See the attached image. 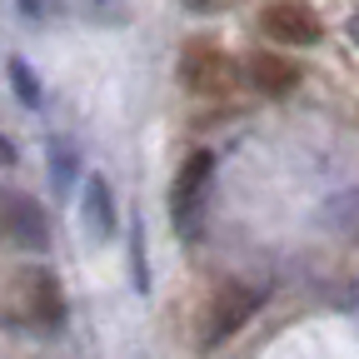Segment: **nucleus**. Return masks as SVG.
<instances>
[{"label":"nucleus","mask_w":359,"mask_h":359,"mask_svg":"<svg viewBox=\"0 0 359 359\" xmlns=\"http://www.w3.org/2000/svg\"><path fill=\"white\" fill-rule=\"evenodd\" d=\"M15 309L25 314L30 325H40V330H60L65 325L60 280L50 275V269H20V280H15Z\"/></svg>","instance_id":"4"},{"label":"nucleus","mask_w":359,"mask_h":359,"mask_svg":"<svg viewBox=\"0 0 359 359\" xmlns=\"http://www.w3.org/2000/svg\"><path fill=\"white\" fill-rule=\"evenodd\" d=\"M80 224H85L90 245H110V240H115V195H110V185H105V175H85Z\"/></svg>","instance_id":"7"},{"label":"nucleus","mask_w":359,"mask_h":359,"mask_svg":"<svg viewBox=\"0 0 359 359\" xmlns=\"http://www.w3.org/2000/svg\"><path fill=\"white\" fill-rule=\"evenodd\" d=\"M180 85L200 100H224L240 85V65L219 45H185L180 50Z\"/></svg>","instance_id":"2"},{"label":"nucleus","mask_w":359,"mask_h":359,"mask_svg":"<svg viewBox=\"0 0 359 359\" xmlns=\"http://www.w3.org/2000/svg\"><path fill=\"white\" fill-rule=\"evenodd\" d=\"M259 35L275 40V45H320L325 25L309 6H299V0H275V6L259 11Z\"/></svg>","instance_id":"5"},{"label":"nucleus","mask_w":359,"mask_h":359,"mask_svg":"<svg viewBox=\"0 0 359 359\" xmlns=\"http://www.w3.org/2000/svg\"><path fill=\"white\" fill-rule=\"evenodd\" d=\"M210 180H215V155L210 150H190L185 165L175 170V180H170V224H175L180 240H200Z\"/></svg>","instance_id":"1"},{"label":"nucleus","mask_w":359,"mask_h":359,"mask_svg":"<svg viewBox=\"0 0 359 359\" xmlns=\"http://www.w3.org/2000/svg\"><path fill=\"white\" fill-rule=\"evenodd\" d=\"M245 75H250V85L259 90V95H290L304 70H299L290 55H280V50H255V55L245 60Z\"/></svg>","instance_id":"8"},{"label":"nucleus","mask_w":359,"mask_h":359,"mask_svg":"<svg viewBox=\"0 0 359 359\" xmlns=\"http://www.w3.org/2000/svg\"><path fill=\"white\" fill-rule=\"evenodd\" d=\"M180 6H185L190 15H219V11H230L235 0H180Z\"/></svg>","instance_id":"10"},{"label":"nucleus","mask_w":359,"mask_h":359,"mask_svg":"<svg viewBox=\"0 0 359 359\" xmlns=\"http://www.w3.org/2000/svg\"><path fill=\"white\" fill-rule=\"evenodd\" d=\"M0 240L15 250H45L50 245V215L25 190H0Z\"/></svg>","instance_id":"3"},{"label":"nucleus","mask_w":359,"mask_h":359,"mask_svg":"<svg viewBox=\"0 0 359 359\" xmlns=\"http://www.w3.org/2000/svg\"><path fill=\"white\" fill-rule=\"evenodd\" d=\"M15 165V145L6 140V135H0V170H11Z\"/></svg>","instance_id":"12"},{"label":"nucleus","mask_w":359,"mask_h":359,"mask_svg":"<svg viewBox=\"0 0 359 359\" xmlns=\"http://www.w3.org/2000/svg\"><path fill=\"white\" fill-rule=\"evenodd\" d=\"M11 85H15V95H20V105H40V80L30 75V65L15 55L11 60Z\"/></svg>","instance_id":"9"},{"label":"nucleus","mask_w":359,"mask_h":359,"mask_svg":"<svg viewBox=\"0 0 359 359\" xmlns=\"http://www.w3.org/2000/svg\"><path fill=\"white\" fill-rule=\"evenodd\" d=\"M255 294L250 290H235V285H224L215 299H210V309H205V334H200V344L205 349H215V344H224V339H230L245 320H250V314H255Z\"/></svg>","instance_id":"6"},{"label":"nucleus","mask_w":359,"mask_h":359,"mask_svg":"<svg viewBox=\"0 0 359 359\" xmlns=\"http://www.w3.org/2000/svg\"><path fill=\"white\" fill-rule=\"evenodd\" d=\"M344 30H349V40H354V45H359V6H354V11H349V20H344Z\"/></svg>","instance_id":"13"},{"label":"nucleus","mask_w":359,"mask_h":359,"mask_svg":"<svg viewBox=\"0 0 359 359\" xmlns=\"http://www.w3.org/2000/svg\"><path fill=\"white\" fill-rule=\"evenodd\" d=\"M20 11H25V15H50L55 0H20Z\"/></svg>","instance_id":"11"}]
</instances>
